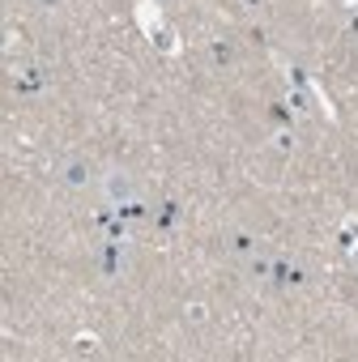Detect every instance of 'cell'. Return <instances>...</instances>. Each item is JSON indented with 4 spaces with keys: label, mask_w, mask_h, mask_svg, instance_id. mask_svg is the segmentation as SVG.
I'll return each instance as SVG.
<instances>
[{
    "label": "cell",
    "mask_w": 358,
    "mask_h": 362,
    "mask_svg": "<svg viewBox=\"0 0 358 362\" xmlns=\"http://www.w3.org/2000/svg\"><path fill=\"white\" fill-rule=\"evenodd\" d=\"M60 184L73 188V192L90 188V162H86V158H69V162H60Z\"/></svg>",
    "instance_id": "obj_2"
},
{
    "label": "cell",
    "mask_w": 358,
    "mask_h": 362,
    "mask_svg": "<svg viewBox=\"0 0 358 362\" xmlns=\"http://www.w3.org/2000/svg\"><path fill=\"white\" fill-rule=\"evenodd\" d=\"M35 5H39V9H43V13H52V9H56V5H60V0H35Z\"/></svg>",
    "instance_id": "obj_6"
},
{
    "label": "cell",
    "mask_w": 358,
    "mask_h": 362,
    "mask_svg": "<svg viewBox=\"0 0 358 362\" xmlns=\"http://www.w3.org/2000/svg\"><path fill=\"white\" fill-rule=\"evenodd\" d=\"M103 197H107V205H132L137 201V184H132V175L128 170H120V166H111V170H103Z\"/></svg>",
    "instance_id": "obj_1"
},
{
    "label": "cell",
    "mask_w": 358,
    "mask_h": 362,
    "mask_svg": "<svg viewBox=\"0 0 358 362\" xmlns=\"http://www.w3.org/2000/svg\"><path fill=\"white\" fill-rule=\"evenodd\" d=\"M209 320V307L205 303H188V324H205Z\"/></svg>",
    "instance_id": "obj_4"
},
{
    "label": "cell",
    "mask_w": 358,
    "mask_h": 362,
    "mask_svg": "<svg viewBox=\"0 0 358 362\" xmlns=\"http://www.w3.org/2000/svg\"><path fill=\"white\" fill-rule=\"evenodd\" d=\"M256 247H260V239H256L252 230H226V252H231V256L252 260V256H256Z\"/></svg>",
    "instance_id": "obj_3"
},
{
    "label": "cell",
    "mask_w": 358,
    "mask_h": 362,
    "mask_svg": "<svg viewBox=\"0 0 358 362\" xmlns=\"http://www.w3.org/2000/svg\"><path fill=\"white\" fill-rule=\"evenodd\" d=\"M214 60H218V64H231V60H235V52H231L226 43H214Z\"/></svg>",
    "instance_id": "obj_5"
}]
</instances>
